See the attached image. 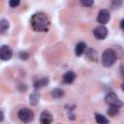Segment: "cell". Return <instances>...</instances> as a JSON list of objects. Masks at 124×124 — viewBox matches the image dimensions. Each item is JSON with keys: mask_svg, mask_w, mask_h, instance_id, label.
<instances>
[{"mask_svg": "<svg viewBox=\"0 0 124 124\" xmlns=\"http://www.w3.org/2000/svg\"><path fill=\"white\" fill-rule=\"evenodd\" d=\"M32 28L37 32H46L50 25V20L48 16L42 12L35 13L30 19Z\"/></svg>", "mask_w": 124, "mask_h": 124, "instance_id": "1", "label": "cell"}, {"mask_svg": "<svg viewBox=\"0 0 124 124\" xmlns=\"http://www.w3.org/2000/svg\"><path fill=\"white\" fill-rule=\"evenodd\" d=\"M116 60H117L116 52L111 48H107L102 54L101 62L104 67H107V68L111 67L116 62Z\"/></svg>", "mask_w": 124, "mask_h": 124, "instance_id": "2", "label": "cell"}, {"mask_svg": "<svg viewBox=\"0 0 124 124\" xmlns=\"http://www.w3.org/2000/svg\"><path fill=\"white\" fill-rule=\"evenodd\" d=\"M105 102L108 105V106H114L117 108H121L123 106V102L117 97V95L114 92H109L106 95L105 97Z\"/></svg>", "mask_w": 124, "mask_h": 124, "instance_id": "3", "label": "cell"}, {"mask_svg": "<svg viewBox=\"0 0 124 124\" xmlns=\"http://www.w3.org/2000/svg\"><path fill=\"white\" fill-rule=\"evenodd\" d=\"M17 117L22 122L28 123V122H30V121L33 120V118H34V112H33V110H31V109H29L27 108H20L18 110Z\"/></svg>", "mask_w": 124, "mask_h": 124, "instance_id": "4", "label": "cell"}, {"mask_svg": "<svg viewBox=\"0 0 124 124\" xmlns=\"http://www.w3.org/2000/svg\"><path fill=\"white\" fill-rule=\"evenodd\" d=\"M93 35L97 40H104L108 36V29L104 25H99L94 28L93 30Z\"/></svg>", "mask_w": 124, "mask_h": 124, "instance_id": "5", "label": "cell"}, {"mask_svg": "<svg viewBox=\"0 0 124 124\" xmlns=\"http://www.w3.org/2000/svg\"><path fill=\"white\" fill-rule=\"evenodd\" d=\"M110 18V15H109V12L106 9H102L99 11L98 13V16H97V21L98 23H100L101 25H105L108 22Z\"/></svg>", "mask_w": 124, "mask_h": 124, "instance_id": "6", "label": "cell"}, {"mask_svg": "<svg viewBox=\"0 0 124 124\" xmlns=\"http://www.w3.org/2000/svg\"><path fill=\"white\" fill-rule=\"evenodd\" d=\"M12 56H13V51L9 46L4 45L0 46V59L7 61V60H10Z\"/></svg>", "mask_w": 124, "mask_h": 124, "instance_id": "7", "label": "cell"}, {"mask_svg": "<svg viewBox=\"0 0 124 124\" xmlns=\"http://www.w3.org/2000/svg\"><path fill=\"white\" fill-rule=\"evenodd\" d=\"M77 75L73 71H67L62 77V82L64 84H71L75 81Z\"/></svg>", "mask_w": 124, "mask_h": 124, "instance_id": "8", "label": "cell"}, {"mask_svg": "<svg viewBox=\"0 0 124 124\" xmlns=\"http://www.w3.org/2000/svg\"><path fill=\"white\" fill-rule=\"evenodd\" d=\"M53 120L51 113L48 110H43L40 115V122L42 124H49Z\"/></svg>", "mask_w": 124, "mask_h": 124, "instance_id": "9", "label": "cell"}, {"mask_svg": "<svg viewBox=\"0 0 124 124\" xmlns=\"http://www.w3.org/2000/svg\"><path fill=\"white\" fill-rule=\"evenodd\" d=\"M86 48V44L84 42H78L77 45H76V47H75V53L77 56H80L83 54L84 50Z\"/></svg>", "mask_w": 124, "mask_h": 124, "instance_id": "10", "label": "cell"}, {"mask_svg": "<svg viewBox=\"0 0 124 124\" xmlns=\"http://www.w3.org/2000/svg\"><path fill=\"white\" fill-rule=\"evenodd\" d=\"M48 78H38L34 81V87L35 89H40L46 85L48 84Z\"/></svg>", "mask_w": 124, "mask_h": 124, "instance_id": "11", "label": "cell"}, {"mask_svg": "<svg viewBox=\"0 0 124 124\" xmlns=\"http://www.w3.org/2000/svg\"><path fill=\"white\" fill-rule=\"evenodd\" d=\"M86 57L90 60V61H97L98 60V52L96 49L94 48H89L86 51Z\"/></svg>", "mask_w": 124, "mask_h": 124, "instance_id": "12", "label": "cell"}, {"mask_svg": "<svg viewBox=\"0 0 124 124\" xmlns=\"http://www.w3.org/2000/svg\"><path fill=\"white\" fill-rule=\"evenodd\" d=\"M39 101H40V94L39 93L34 92L29 96V103L31 106H37Z\"/></svg>", "mask_w": 124, "mask_h": 124, "instance_id": "13", "label": "cell"}, {"mask_svg": "<svg viewBox=\"0 0 124 124\" xmlns=\"http://www.w3.org/2000/svg\"><path fill=\"white\" fill-rule=\"evenodd\" d=\"M51 97L53 99H60L64 96V91L61 88H53L51 90Z\"/></svg>", "mask_w": 124, "mask_h": 124, "instance_id": "14", "label": "cell"}, {"mask_svg": "<svg viewBox=\"0 0 124 124\" xmlns=\"http://www.w3.org/2000/svg\"><path fill=\"white\" fill-rule=\"evenodd\" d=\"M9 26H10V24L7 19H4V18L1 19L0 20V35L5 34L6 31L9 29Z\"/></svg>", "mask_w": 124, "mask_h": 124, "instance_id": "15", "label": "cell"}, {"mask_svg": "<svg viewBox=\"0 0 124 124\" xmlns=\"http://www.w3.org/2000/svg\"><path fill=\"white\" fill-rule=\"evenodd\" d=\"M95 120L97 123L99 124H106V123H108V119L106 118V116H104L103 114H100V113H95Z\"/></svg>", "mask_w": 124, "mask_h": 124, "instance_id": "16", "label": "cell"}, {"mask_svg": "<svg viewBox=\"0 0 124 124\" xmlns=\"http://www.w3.org/2000/svg\"><path fill=\"white\" fill-rule=\"evenodd\" d=\"M118 112H119V108H117V107L109 106V108H108V114L110 116H115Z\"/></svg>", "mask_w": 124, "mask_h": 124, "instance_id": "17", "label": "cell"}, {"mask_svg": "<svg viewBox=\"0 0 124 124\" xmlns=\"http://www.w3.org/2000/svg\"><path fill=\"white\" fill-rule=\"evenodd\" d=\"M83 7H91L94 4V0H79Z\"/></svg>", "mask_w": 124, "mask_h": 124, "instance_id": "18", "label": "cell"}, {"mask_svg": "<svg viewBox=\"0 0 124 124\" xmlns=\"http://www.w3.org/2000/svg\"><path fill=\"white\" fill-rule=\"evenodd\" d=\"M122 5V0H111V6L115 9L119 8Z\"/></svg>", "mask_w": 124, "mask_h": 124, "instance_id": "19", "label": "cell"}, {"mask_svg": "<svg viewBox=\"0 0 124 124\" xmlns=\"http://www.w3.org/2000/svg\"><path fill=\"white\" fill-rule=\"evenodd\" d=\"M20 0H9V5L11 8H16L19 5Z\"/></svg>", "mask_w": 124, "mask_h": 124, "instance_id": "20", "label": "cell"}, {"mask_svg": "<svg viewBox=\"0 0 124 124\" xmlns=\"http://www.w3.org/2000/svg\"><path fill=\"white\" fill-rule=\"evenodd\" d=\"M18 56H19V58H20L21 60H26V59H28L29 54H28L26 51H20V52L18 53Z\"/></svg>", "mask_w": 124, "mask_h": 124, "instance_id": "21", "label": "cell"}, {"mask_svg": "<svg viewBox=\"0 0 124 124\" xmlns=\"http://www.w3.org/2000/svg\"><path fill=\"white\" fill-rule=\"evenodd\" d=\"M3 119H4V113L2 110H0V122L3 121Z\"/></svg>", "mask_w": 124, "mask_h": 124, "instance_id": "22", "label": "cell"}, {"mask_svg": "<svg viewBox=\"0 0 124 124\" xmlns=\"http://www.w3.org/2000/svg\"><path fill=\"white\" fill-rule=\"evenodd\" d=\"M69 119H75V115L72 112H69Z\"/></svg>", "mask_w": 124, "mask_h": 124, "instance_id": "23", "label": "cell"}, {"mask_svg": "<svg viewBox=\"0 0 124 124\" xmlns=\"http://www.w3.org/2000/svg\"><path fill=\"white\" fill-rule=\"evenodd\" d=\"M123 23H124V20L121 19V21H120V28L121 29H123Z\"/></svg>", "mask_w": 124, "mask_h": 124, "instance_id": "24", "label": "cell"}]
</instances>
